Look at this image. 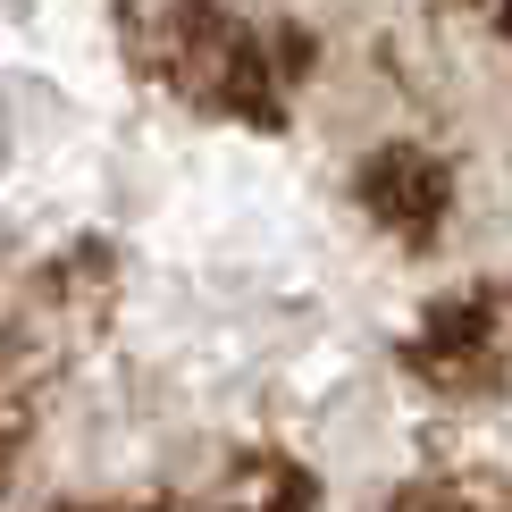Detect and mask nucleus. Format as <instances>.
Here are the masks:
<instances>
[{
  "mask_svg": "<svg viewBox=\"0 0 512 512\" xmlns=\"http://www.w3.org/2000/svg\"><path fill=\"white\" fill-rule=\"evenodd\" d=\"M496 479L512 0H0V512Z\"/></svg>",
  "mask_w": 512,
  "mask_h": 512,
  "instance_id": "1",
  "label": "nucleus"
}]
</instances>
